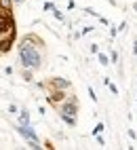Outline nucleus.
<instances>
[{"mask_svg":"<svg viewBox=\"0 0 137 150\" xmlns=\"http://www.w3.org/2000/svg\"><path fill=\"white\" fill-rule=\"evenodd\" d=\"M61 112H63V114H72V116H74V114H76V102L72 99V102L63 104V106H61Z\"/></svg>","mask_w":137,"mask_h":150,"instance_id":"nucleus-3","label":"nucleus"},{"mask_svg":"<svg viewBox=\"0 0 137 150\" xmlns=\"http://www.w3.org/2000/svg\"><path fill=\"white\" fill-rule=\"evenodd\" d=\"M23 78H25V81H32V72H30V68H27L25 72H23Z\"/></svg>","mask_w":137,"mask_h":150,"instance_id":"nucleus-9","label":"nucleus"},{"mask_svg":"<svg viewBox=\"0 0 137 150\" xmlns=\"http://www.w3.org/2000/svg\"><path fill=\"white\" fill-rule=\"evenodd\" d=\"M101 131H103V125H101V123H99V125H97V127L93 129V133H95V135H99Z\"/></svg>","mask_w":137,"mask_h":150,"instance_id":"nucleus-8","label":"nucleus"},{"mask_svg":"<svg viewBox=\"0 0 137 150\" xmlns=\"http://www.w3.org/2000/svg\"><path fill=\"white\" fill-rule=\"evenodd\" d=\"M105 85L110 87V91H112L114 95H118V89H116V85H112V83H110V78H105Z\"/></svg>","mask_w":137,"mask_h":150,"instance_id":"nucleus-6","label":"nucleus"},{"mask_svg":"<svg viewBox=\"0 0 137 150\" xmlns=\"http://www.w3.org/2000/svg\"><path fill=\"white\" fill-rule=\"evenodd\" d=\"M13 2H23V0H13Z\"/></svg>","mask_w":137,"mask_h":150,"instance_id":"nucleus-12","label":"nucleus"},{"mask_svg":"<svg viewBox=\"0 0 137 150\" xmlns=\"http://www.w3.org/2000/svg\"><path fill=\"white\" fill-rule=\"evenodd\" d=\"M133 53H135V55H137V42H135V45H133Z\"/></svg>","mask_w":137,"mask_h":150,"instance_id":"nucleus-11","label":"nucleus"},{"mask_svg":"<svg viewBox=\"0 0 137 150\" xmlns=\"http://www.w3.org/2000/svg\"><path fill=\"white\" fill-rule=\"evenodd\" d=\"M19 57H21V66L23 68H30V70L40 68V53L30 45L27 38H23V45L19 47Z\"/></svg>","mask_w":137,"mask_h":150,"instance_id":"nucleus-1","label":"nucleus"},{"mask_svg":"<svg viewBox=\"0 0 137 150\" xmlns=\"http://www.w3.org/2000/svg\"><path fill=\"white\" fill-rule=\"evenodd\" d=\"M53 85H55V87H61V89L70 87V83H67V81H63V78H53Z\"/></svg>","mask_w":137,"mask_h":150,"instance_id":"nucleus-4","label":"nucleus"},{"mask_svg":"<svg viewBox=\"0 0 137 150\" xmlns=\"http://www.w3.org/2000/svg\"><path fill=\"white\" fill-rule=\"evenodd\" d=\"M17 131H19V135H21V137H25L27 142H34V139H38L36 133L32 131V127H27V125H19V127H17Z\"/></svg>","mask_w":137,"mask_h":150,"instance_id":"nucleus-2","label":"nucleus"},{"mask_svg":"<svg viewBox=\"0 0 137 150\" xmlns=\"http://www.w3.org/2000/svg\"><path fill=\"white\" fill-rule=\"evenodd\" d=\"M99 64H101V66H107V64H110V62H107V57H105L103 53L99 55Z\"/></svg>","mask_w":137,"mask_h":150,"instance_id":"nucleus-7","label":"nucleus"},{"mask_svg":"<svg viewBox=\"0 0 137 150\" xmlns=\"http://www.w3.org/2000/svg\"><path fill=\"white\" fill-rule=\"evenodd\" d=\"M21 125H30V114H27V110H21Z\"/></svg>","mask_w":137,"mask_h":150,"instance_id":"nucleus-5","label":"nucleus"},{"mask_svg":"<svg viewBox=\"0 0 137 150\" xmlns=\"http://www.w3.org/2000/svg\"><path fill=\"white\" fill-rule=\"evenodd\" d=\"M89 95H91V99H93V102L97 99V95H95V91H93V87H89Z\"/></svg>","mask_w":137,"mask_h":150,"instance_id":"nucleus-10","label":"nucleus"}]
</instances>
